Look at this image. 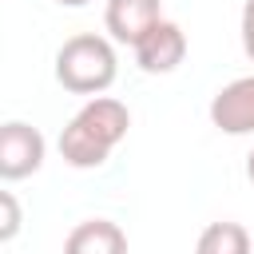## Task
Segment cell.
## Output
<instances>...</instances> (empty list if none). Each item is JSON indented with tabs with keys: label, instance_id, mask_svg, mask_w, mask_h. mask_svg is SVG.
I'll use <instances>...</instances> for the list:
<instances>
[{
	"label": "cell",
	"instance_id": "5",
	"mask_svg": "<svg viewBox=\"0 0 254 254\" xmlns=\"http://www.w3.org/2000/svg\"><path fill=\"white\" fill-rule=\"evenodd\" d=\"M75 123L95 139V143H103L107 151H115V143L127 135V127H131V111L119 103V99H111V95H95V99H87L79 111H75Z\"/></svg>",
	"mask_w": 254,
	"mask_h": 254
},
{
	"label": "cell",
	"instance_id": "7",
	"mask_svg": "<svg viewBox=\"0 0 254 254\" xmlns=\"http://www.w3.org/2000/svg\"><path fill=\"white\" fill-rule=\"evenodd\" d=\"M64 254H127V234L107 218H87L64 238Z\"/></svg>",
	"mask_w": 254,
	"mask_h": 254
},
{
	"label": "cell",
	"instance_id": "8",
	"mask_svg": "<svg viewBox=\"0 0 254 254\" xmlns=\"http://www.w3.org/2000/svg\"><path fill=\"white\" fill-rule=\"evenodd\" d=\"M194 254H254V250H250V234L242 222H210L198 234Z\"/></svg>",
	"mask_w": 254,
	"mask_h": 254
},
{
	"label": "cell",
	"instance_id": "6",
	"mask_svg": "<svg viewBox=\"0 0 254 254\" xmlns=\"http://www.w3.org/2000/svg\"><path fill=\"white\" fill-rule=\"evenodd\" d=\"M159 0H107V12H103V24L111 32V40L119 44H139L155 24H159Z\"/></svg>",
	"mask_w": 254,
	"mask_h": 254
},
{
	"label": "cell",
	"instance_id": "3",
	"mask_svg": "<svg viewBox=\"0 0 254 254\" xmlns=\"http://www.w3.org/2000/svg\"><path fill=\"white\" fill-rule=\"evenodd\" d=\"M183 56H187V36H183V28L171 24V20H159V24L135 44V64H139L147 75H167V71H175V67L183 64Z\"/></svg>",
	"mask_w": 254,
	"mask_h": 254
},
{
	"label": "cell",
	"instance_id": "4",
	"mask_svg": "<svg viewBox=\"0 0 254 254\" xmlns=\"http://www.w3.org/2000/svg\"><path fill=\"white\" fill-rule=\"evenodd\" d=\"M210 123L226 135H250L254 131V75L226 83L210 99Z\"/></svg>",
	"mask_w": 254,
	"mask_h": 254
},
{
	"label": "cell",
	"instance_id": "10",
	"mask_svg": "<svg viewBox=\"0 0 254 254\" xmlns=\"http://www.w3.org/2000/svg\"><path fill=\"white\" fill-rule=\"evenodd\" d=\"M242 48H246V56L254 64V0L242 4Z\"/></svg>",
	"mask_w": 254,
	"mask_h": 254
},
{
	"label": "cell",
	"instance_id": "1",
	"mask_svg": "<svg viewBox=\"0 0 254 254\" xmlns=\"http://www.w3.org/2000/svg\"><path fill=\"white\" fill-rule=\"evenodd\" d=\"M115 48L103 40V36H71L64 40V48L56 52V79L75 91V95H99L115 83Z\"/></svg>",
	"mask_w": 254,
	"mask_h": 254
},
{
	"label": "cell",
	"instance_id": "12",
	"mask_svg": "<svg viewBox=\"0 0 254 254\" xmlns=\"http://www.w3.org/2000/svg\"><path fill=\"white\" fill-rule=\"evenodd\" d=\"M56 4H67V8H83L87 0H56Z\"/></svg>",
	"mask_w": 254,
	"mask_h": 254
},
{
	"label": "cell",
	"instance_id": "11",
	"mask_svg": "<svg viewBox=\"0 0 254 254\" xmlns=\"http://www.w3.org/2000/svg\"><path fill=\"white\" fill-rule=\"evenodd\" d=\"M246 175H250V183H254V151L246 155Z\"/></svg>",
	"mask_w": 254,
	"mask_h": 254
},
{
	"label": "cell",
	"instance_id": "9",
	"mask_svg": "<svg viewBox=\"0 0 254 254\" xmlns=\"http://www.w3.org/2000/svg\"><path fill=\"white\" fill-rule=\"evenodd\" d=\"M0 206H4V226H0V238L12 242L16 230H20V206H16V194L12 190H0Z\"/></svg>",
	"mask_w": 254,
	"mask_h": 254
},
{
	"label": "cell",
	"instance_id": "2",
	"mask_svg": "<svg viewBox=\"0 0 254 254\" xmlns=\"http://www.w3.org/2000/svg\"><path fill=\"white\" fill-rule=\"evenodd\" d=\"M44 163V135L32 123H4L0 127V179H24L32 171H40Z\"/></svg>",
	"mask_w": 254,
	"mask_h": 254
}]
</instances>
